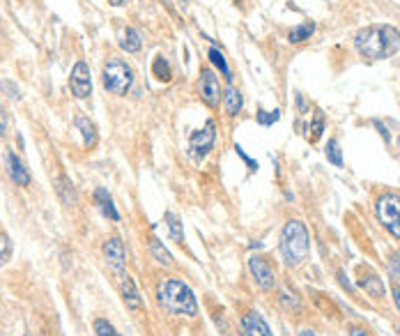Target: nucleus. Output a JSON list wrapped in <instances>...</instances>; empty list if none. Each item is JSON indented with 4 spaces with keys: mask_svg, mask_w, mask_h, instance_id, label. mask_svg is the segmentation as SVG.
I'll use <instances>...</instances> for the list:
<instances>
[{
    "mask_svg": "<svg viewBox=\"0 0 400 336\" xmlns=\"http://www.w3.org/2000/svg\"><path fill=\"white\" fill-rule=\"evenodd\" d=\"M207 58H209L212 65H214V67L226 76V81H228V83H233V71H230V65H228V60H226L223 51H221V49H216V46H209Z\"/></svg>",
    "mask_w": 400,
    "mask_h": 336,
    "instance_id": "24",
    "label": "nucleus"
},
{
    "mask_svg": "<svg viewBox=\"0 0 400 336\" xmlns=\"http://www.w3.org/2000/svg\"><path fill=\"white\" fill-rule=\"evenodd\" d=\"M148 249H150L152 260L157 262V265H161V267H173V265H175L173 255H170V251L166 249V244H163L157 235H152V237L148 239Z\"/></svg>",
    "mask_w": 400,
    "mask_h": 336,
    "instance_id": "19",
    "label": "nucleus"
},
{
    "mask_svg": "<svg viewBox=\"0 0 400 336\" xmlns=\"http://www.w3.org/2000/svg\"><path fill=\"white\" fill-rule=\"evenodd\" d=\"M279 255L285 267L297 270L311 258V233L301 219H288L279 233Z\"/></svg>",
    "mask_w": 400,
    "mask_h": 336,
    "instance_id": "3",
    "label": "nucleus"
},
{
    "mask_svg": "<svg viewBox=\"0 0 400 336\" xmlns=\"http://www.w3.org/2000/svg\"><path fill=\"white\" fill-rule=\"evenodd\" d=\"M223 111L228 118H237L244 108V94L240 88H235L233 83H228V88L223 90Z\"/></svg>",
    "mask_w": 400,
    "mask_h": 336,
    "instance_id": "17",
    "label": "nucleus"
},
{
    "mask_svg": "<svg viewBox=\"0 0 400 336\" xmlns=\"http://www.w3.org/2000/svg\"><path fill=\"white\" fill-rule=\"evenodd\" d=\"M163 226L168 230V237L173 239L175 244L182 246L184 244V223L179 219V214L173 210H166L163 212Z\"/></svg>",
    "mask_w": 400,
    "mask_h": 336,
    "instance_id": "18",
    "label": "nucleus"
},
{
    "mask_svg": "<svg viewBox=\"0 0 400 336\" xmlns=\"http://www.w3.org/2000/svg\"><path fill=\"white\" fill-rule=\"evenodd\" d=\"M336 279H338V284L345 288L347 293H354V286H352V281H350V276H347L345 270H338V272H336Z\"/></svg>",
    "mask_w": 400,
    "mask_h": 336,
    "instance_id": "35",
    "label": "nucleus"
},
{
    "mask_svg": "<svg viewBox=\"0 0 400 336\" xmlns=\"http://www.w3.org/2000/svg\"><path fill=\"white\" fill-rule=\"evenodd\" d=\"M214 146H216V122L209 118L200 130H193L189 134V159L195 166H200L209 157V152L214 150Z\"/></svg>",
    "mask_w": 400,
    "mask_h": 336,
    "instance_id": "6",
    "label": "nucleus"
},
{
    "mask_svg": "<svg viewBox=\"0 0 400 336\" xmlns=\"http://www.w3.org/2000/svg\"><path fill=\"white\" fill-rule=\"evenodd\" d=\"M315 35V23L313 21H304V23H299V26H295L288 33V42L290 44H304L308 42Z\"/></svg>",
    "mask_w": 400,
    "mask_h": 336,
    "instance_id": "22",
    "label": "nucleus"
},
{
    "mask_svg": "<svg viewBox=\"0 0 400 336\" xmlns=\"http://www.w3.org/2000/svg\"><path fill=\"white\" fill-rule=\"evenodd\" d=\"M373 127L378 130V134L385 139V143H391V134H389V127L382 125V120H373Z\"/></svg>",
    "mask_w": 400,
    "mask_h": 336,
    "instance_id": "36",
    "label": "nucleus"
},
{
    "mask_svg": "<svg viewBox=\"0 0 400 336\" xmlns=\"http://www.w3.org/2000/svg\"><path fill=\"white\" fill-rule=\"evenodd\" d=\"M324 157H326V162H329L331 166L343 168V150H340V143H338L336 139H329V141H326Z\"/></svg>",
    "mask_w": 400,
    "mask_h": 336,
    "instance_id": "26",
    "label": "nucleus"
},
{
    "mask_svg": "<svg viewBox=\"0 0 400 336\" xmlns=\"http://www.w3.org/2000/svg\"><path fill=\"white\" fill-rule=\"evenodd\" d=\"M157 304L161 311H166L170 316L179 318H198L200 304L195 298L193 288L179 276H163L157 284Z\"/></svg>",
    "mask_w": 400,
    "mask_h": 336,
    "instance_id": "2",
    "label": "nucleus"
},
{
    "mask_svg": "<svg viewBox=\"0 0 400 336\" xmlns=\"http://www.w3.org/2000/svg\"><path fill=\"white\" fill-rule=\"evenodd\" d=\"M387 265H389V274H391V279L400 284V251H389V255H387Z\"/></svg>",
    "mask_w": 400,
    "mask_h": 336,
    "instance_id": "31",
    "label": "nucleus"
},
{
    "mask_svg": "<svg viewBox=\"0 0 400 336\" xmlns=\"http://www.w3.org/2000/svg\"><path fill=\"white\" fill-rule=\"evenodd\" d=\"M247 267H249V274H251L253 284H256L258 290L274 293L276 288H279V274H276L272 260H269L267 255H263V253L249 255Z\"/></svg>",
    "mask_w": 400,
    "mask_h": 336,
    "instance_id": "7",
    "label": "nucleus"
},
{
    "mask_svg": "<svg viewBox=\"0 0 400 336\" xmlns=\"http://www.w3.org/2000/svg\"><path fill=\"white\" fill-rule=\"evenodd\" d=\"M391 300H394V307H396V311L400 314V284H398V281L391 284Z\"/></svg>",
    "mask_w": 400,
    "mask_h": 336,
    "instance_id": "37",
    "label": "nucleus"
},
{
    "mask_svg": "<svg viewBox=\"0 0 400 336\" xmlns=\"http://www.w3.org/2000/svg\"><path fill=\"white\" fill-rule=\"evenodd\" d=\"M118 290H120L122 302H125V307L132 311V314H141V311L145 309V300L141 295V288L136 286L132 274H127V272L118 274Z\"/></svg>",
    "mask_w": 400,
    "mask_h": 336,
    "instance_id": "12",
    "label": "nucleus"
},
{
    "mask_svg": "<svg viewBox=\"0 0 400 336\" xmlns=\"http://www.w3.org/2000/svg\"><path fill=\"white\" fill-rule=\"evenodd\" d=\"M347 336H371V334H368V330H366V327H361V325H350V327H347Z\"/></svg>",
    "mask_w": 400,
    "mask_h": 336,
    "instance_id": "38",
    "label": "nucleus"
},
{
    "mask_svg": "<svg viewBox=\"0 0 400 336\" xmlns=\"http://www.w3.org/2000/svg\"><path fill=\"white\" fill-rule=\"evenodd\" d=\"M53 187H55V194H58L60 203H62L64 207H74V205H78V191H76V185H74V182H71V178H67V175H64V173L55 175Z\"/></svg>",
    "mask_w": 400,
    "mask_h": 336,
    "instance_id": "15",
    "label": "nucleus"
},
{
    "mask_svg": "<svg viewBox=\"0 0 400 336\" xmlns=\"http://www.w3.org/2000/svg\"><path fill=\"white\" fill-rule=\"evenodd\" d=\"M92 201H95V205H97V210H99L106 219L120 221V212H118V207H116V201H113V196L109 194V189L97 187V189L92 191Z\"/></svg>",
    "mask_w": 400,
    "mask_h": 336,
    "instance_id": "16",
    "label": "nucleus"
},
{
    "mask_svg": "<svg viewBox=\"0 0 400 336\" xmlns=\"http://www.w3.org/2000/svg\"><path fill=\"white\" fill-rule=\"evenodd\" d=\"M295 106H297V113H301V115L311 113V102L306 99V94H301V92L295 94Z\"/></svg>",
    "mask_w": 400,
    "mask_h": 336,
    "instance_id": "33",
    "label": "nucleus"
},
{
    "mask_svg": "<svg viewBox=\"0 0 400 336\" xmlns=\"http://www.w3.org/2000/svg\"><path fill=\"white\" fill-rule=\"evenodd\" d=\"M92 332H95V336H120L116 325H113L109 318H102V316H97L92 320Z\"/></svg>",
    "mask_w": 400,
    "mask_h": 336,
    "instance_id": "28",
    "label": "nucleus"
},
{
    "mask_svg": "<svg viewBox=\"0 0 400 336\" xmlns=\"http://www.w3.org/2000/svg\"><path fill=\"white\" fill-rule=\"evenodd\" d=\"M120 49L127 51V53H138L143 49V37L138 33L136 28H125V33H122V39H120Z\"/></svg>",
    "mask_w": 400,
    "mask_h": 336,
    "instance_id": "21",
    "label": "nucleus"
},
{
    "mask_svg": "<svg viewBox=\"0 0 400 336\" xmlns=\"http://www.w3.org/2000/svg\"><path fill=\"white\" fill-rule=\"evenodd\" d=\"M5 168H7V175H10V180L14 182L16 187H30L32 182V175L26 168V164L21 162V157L16 155V152H7L5 155Z\"/></svg>",
    "mask_w": 400,
    "mask_h": 336,
    "instance_id": "14",
    "label": "nucleus"
},
{
    "mask_svg": "<svg viewBox=\"0 0 400 336\" xmlns=\"http://www.w3.org/2000/svg\"><path fill=\"white\" fill-rule=\"evenodd\" d=\"M7 132V115H5V108L3 104H0V136Z\"/></svg>",
    "mask_w": 400,
    "mask_h": 336,
    "instance_id": "39",
    "label": "nucleus"
},
{
    "mask_svg": "<svg viewBox=\"0 0 400 336\" xmlns=\"http://www.w3.org/2000/svg\"><path fill=\"white\" fill-rule=\"evenodd\" d=\"M301 336H315V332L313 330H304V332H301Z\"/></svg>",
    "mask_w": 400,
    "mask_h": 336,
    "instance_id": "41",
    "label": "nucleus"
},
{
    "mask_svg": "<svg viewBox=\"0 0 400 336\" xmlns=\"http://www.w3.org/2000/svg\"><path fill=\"white\" fill-rule=\"evenodd\" d=\"M279 304L285 309V311H299L301 309V298L297 293H290L288 288H281L279 290Z\"/></svg>",
    "mask_w": 400,
    "mask_h": 336,
    "instance_id": "27",
    "label": "nucleus"
},
{
    "mask_svg": "<svg viewBox=\"0 0 400 336\" xmlns=\"http://www.w3.org/2000/svg\"><path fill=\"white\" fill-rule=\"evenodd\" d=\"M0 90H5V94L10 99H21L19 88H16V83H12V81H0Z\"/></svg>",
    "mask_w": 400,
    "mask_h": 336,
    "instance_id": "34",
    "label": "nucleus"
},
{
    "mask_svg": "<svg viewBox=\"0 0 400 336\" xmlns=\"http://www.w3.org/2000/svg\"><path fill=\"white\" fill-rule=\"evenodd\" d=\"M233 150H235V155H237V157L242 159V162L247 164V168H249L251 173H258V168H260V166H258V162H256V159H251V157L247 155V150H244V148L240 146V143H235V148H233Z\"/></svg>",
    "mask_w": 400,
    "mask_h": 336,
    "instance_id": "32",
    "label": "nucleus"
},
{
    "mask_svg": "<svg viewBox=\"0 0 400 336\" xmlns=\"http://www.w3.org/2000/svg\"><path fill=\"white\" fill-rule=\"evenodd\" d=\"M106 3H109L111 7H127L132 0H106Z\"/></svg>",
    "mask_w": 400,
    "mask_h": 336,
    "instance_id": "40",
    "label": "nucleus"
},
{
    "mask_svg": "<svg viewBox=\"0 0 400 336\" xmlns=\"http://www.w3.org/2000/svg\"><path fill=\"white\" fill-rule=\"evenodd\" d=\"M102 253H104L106 265L116 272V274L127 272V249H125V242H122V237H118V235L106 237L104 242H102Z\"/></svg>",
    "mask_w": 400,
    "mask_h": 336,
    "instance_id": "10",
    "label": "nucleus"
},
{
    "mask_svg": "<svg viewBox=\"0 0 400 336\" xmlns=\"http://www.w3.org/2000/svg\"><path fill=\"white\" fill-rule=\"evenodd\" d=\"M69 90L76 99H88L92 94V74L85 60H76L69 74Z\"/></svg>",
    "mask_w": 400,
    "mask_h": 336,
    "instance_id": "13",
    "label": "nucleus"
},
{
    "mask_svg": "<svg viewBox=\"0 0 400 336\" xmlns=\"http://www.w3.org/2000/svg\"><path fill=\"white\" fill-rule=\"evenodd\" d=\"M398 148H400V136H398Z\"/></svg>",
    "mask_w": 400,
    "mask_h": 336,
    "instance_id": "42",
    "label": "nucleus"
},
{
    "mask_svg": "<svg viewBox=\"0 0 400 336\" xmlns=\"http://www.w3.org/2000/svg\"><path fill=\"white\" fill-rule=\"evenodd\" d=\"M182 3H184V0H182Z\"/></svg>",
    "mask_w": 400,
    "mask_h": 336,
    "instance_id": "43",
    "label": "nucleus"
},
{
    "mask_svg": "<svg viewBox=\"0 0 400 336\" xmlns=\"http://www.w3.org/2000/svg\"><path fill=\"white\" fill-rule=\"evenodd\" d=\"M152 76L161 83H168L170 78H173V67H170V62L163 53H159L157 58L152 60Z\"/></svg>",
    "mask_w": 400,
    "mask_h": 336,
    "instance_id": "23",
    "label": "nucleus"
},
{
    "mask_svg": "<svg viewBox=\"0 0 400 336\" xmlns=\"http://www.w3.org/2000/svg\"><path fill=\"white\" fill-rule=\"evenodd\" d=\"M354 49L366 60H387L400 53V30L391 23H371L354 35Z\"/></svg>",
    "mask_w": 400,
    "mask_h": 336,
    "instance_id": "1",
    "label": "nucleus"
},
{
    "mask_svg": "<svg viewBox=\"0 0 400 336\" xmlns=\"http://www.w3.org/2000/svg\"><path fill=\"white\" fill-rule=\"evenodd\" d=\"M375 217L387 233L400 242V194L398 191H382L375 198Z\"/></svg>",
    "mask_w": 400,
    "mask_h": 336,
    "instance_id": "5",
    "label": "nucleus"
},
{
    "mask_svg": "<svg viewBox=\"0 0 400 336\" xmlns=\"http://www.w3.org/2000/svg\"><path fill=\"white\" fill-rule=\"evenodd\" d=\"M74 127L81 132V136H83V146L90 150V148H95L97 146V127L95 122L90 120L88 115H76L74 118Z\"/></svg>",
    "mask_w": 400,
    "mask_h": 336,
    "instance_id": "20",
    "label": "nucleus"
},
{
    "mask_svg": "<svg viewBox=\"0 0 400 336\" xmlns=\"http://www.w3.org/2000/svg\"><path fill=\"white\" fill-rule=\"evenodd\" d=\"M357 286L361 288L373 302H385L387 300L385 279H382L371 265H359L357 267Z\"/></svg>",
    "mask_w": 400,
    "mask_h": 336,
    "instance_id": "9",
    "label": "nucleus"
},
{
    "mask_svg": "<svg viewBox=\"0 0 400 336\" xmlns=\"http://www.w3.org/2000/svg\"><path fill=\"white\" fill-rule=\"evenodd\" d=\"M12 255H14L12 239L7 237V233H3V230H0V265H7V262L12 260Z\"/></svg>",
    "mask_w": 400,
    "mask_h": 336,
    "instance_id": "30",
    "label": "nucleus"
},
{
    "mask_svg": "<svg viewBox=\"0 0 400 336\" xmlns=\"http://www.w3.org/2000/svg\"><path fill=\"white\" fill-rule=\"evenodd\" d=\"M324 127H326V120H324V113L320 108L315 111V115L311 120V125H308V141L311 143H317L320 141V136L324 134Z\"/></svg>",
    "mask_w": 400,
    "mask_h": 336,
    "instance_id": "25",
    "label": "nucleus"
},
{
    "mask_svg": "<svg viewBox=\"0 0 400 336\" xmlns=\"http://www.w3.org/2000/svg\"><path fill=\"white\" fill-rule=\"evenodd\" d=\"M281 120V111L279 108H274V111H265V108H258V113H256V122L260 127H272L276 125Z\"/></svg>",
    "mask_w": 400,
    "mask_h": 336,
    "instance_id": "29",
    "label": "nucleus"
},
{
    "mask_svg": "<svg viewBox=\"0 0 400 336\" xmlns=\"http://www.w3.org/2000/svg\"><path fill=\"white\" fill-rule=\"evenodd\" d=\"M240 336H274L265 316L256 309H244L237 320Z\"/></svg>",
    "mask_w": 400,
    "mask_h": 336,
    "instance_id": "11",
    "label": "nucleus"
},
{
    "mask_svg": "<svg viewBox=\"0 0 400 336\" xmlns=\"http://www.w3.org/2000/svg\"><path fill=\"white\" fill-rule=\"evenodd\" d=\"M102 83L104 90L116 94V97H127L129 90L134 88V69L127 60L118 58V55H111L109 60L104 62L102 69Z\"/></svg>",
    "mask_w": 400,
    "mask_h": 336,
    "instance_id": "4",
    "label": "nucleus"
},
{
    "mask_svg": "<svg viewBox=\"0 0 400 336\" xmlns=\"http://www.w3.org/2000/svg\"><path fill=\"white\" fill-rule=\"evenodd\" d=\"M195 92H198L200 102L205 104V106H209V108H216L219 104H221V99H223L221 81H219V76L207 67L200 69L198 83H195Z\"/></svg>",
    "mask_w": 400,
    "mask_h": 336,
    "instance_id": "8",
    "label": "nucleus"
}]
</instances>
